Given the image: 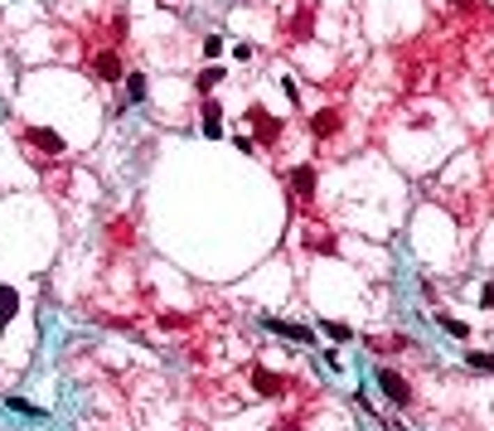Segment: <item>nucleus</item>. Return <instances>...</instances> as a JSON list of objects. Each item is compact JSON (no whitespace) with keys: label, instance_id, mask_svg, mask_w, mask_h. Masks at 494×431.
<instances>
[{"label":"nucleus","instance_id":"f3484780","mask_svg":"<svg viewBox=\"0 0 494 431\" xmlns=\"http://www.w3.org/2000/svg\"><path fill=\"white\" fill-rule=\"evenodd\" d=\"M451 5H456V10H470V5H475V0H451Z\"/></svg>","mask_w":494,"mask_h":431},{"label":"nucleus","instance_id":"6e6552de","mask_svg":"<svg viewBox=\"0 0 494 431\" xmlns=\"http://www.w3.org/2000/svg\"><path fill=\"white\" fill-rule=\"evenodd\" d=\"M262 324H267V329H277V334H286V339H296V344L310 339V329H305V324H286V320H277V315H262Z\"/></svg>","mask_w":494,"mask_h":431},{"label":"nucleus","instance_id":"9d476101","mask_svg":"<svg viewBox=\"0 0 494 431\" xmlns=\"http://www.w3.org/2000/svg\"><path fill=\"white\" fill-rule=\"evenodd\" d=\"M15 311H20V296H15V291H10V286H0V315H5V320H10V315H15Z\"/></svg>","mask_w":494,"mask_h":431},{"label":"nucleus","instance_id":"f257e3e1","mask_svg":"<svg viewBox=\"0 0 494 431\" xmlns=\"http://www.w3.org/2000/svg\"><path fill=\"white\" fill-rule=\"evenodd\" d=\"M378 388H383V398H388L393 407H407V402H412V383H407L397 368H378Z\"/></svg>","mask_w":494,"mask_h":431},{"label":"nucleus","instance_id":"f03ea898","mask_svg":"<svg viewBox=\"0 0 494 431\" xmlns=\"http://www.w3.org/2000/svg\"><path fill=\"white\" fill-rule=\"evenodd\" d=\"M20 141H24V146H34V150H39V155H49V160H54V155H63V136H54V131H44V126H24V131H20Z\"/></svg>","mask_w":494,"mask_h":431},{"label":"nucleus","instance_id":"4468645a","mask_svg":"<svg viewBox=\"0 0 494 431\" xmlns=\"http://www.w3.org/2000/svg\"><path fill=\"white\" fill-rule=\"evenodd\" d=\"M441 329H451L456 339H465V334H470V329H465V320H451V315H441Z\"/></svg>","mask_w":494,"mask_h":431},{"label":"nucleus","instance_id":"ddd939ff","mask_svg":"<svg viewBox=\"0 0 494 431\" xmlns=\"http://www.w3.org/2000/svg\"><path fill=\"white\" fill-rule=\"evenodd\" d=\"M465 363H470V368H475V373H490V368H494V354H470V359H465Z\"/></svg>","mask_w":494,"mask_h":431},{"label":"nucleus","instance_id":"7ed1b4c3","mask_svg":"<svg viewBox=\"0 0 494 431\" xmlns=\"http://www.w3.org/2000/svg\"><path fill=\"white\" fill-rule=\"evenodd\" d=\"M247 121H252V131L262 136V146H277V141H281V121L267 107H247Z\"/></svg>","mask_w":494,"mask_h":431},{"label":"nucleus","instance_id":"39448f33","mask_svg":"<svg viewBox=\"0 0 494 431\" xmlns=\"http://www.w3.org/2000/svg\"><path fill=\"white\" fill-rule=\"evenodd\" d=\"M291 194H296V204H310V199H315V170H310V165H296V170H291Z\"/></svg>","mask_w":494,"mask_h":431},{"label":"nucleus","instance_id":"423d86ee","mask_svg":"<svg viewBox=\"0 0 494 431\" xmlns=\"http://www.w3.org/2000/svg\"><path fill=\"white\" fill-rule=\"evenodd\" d=\"M93 73H98L102 83H116V78H121V58H116L111 49H102V54H93Z\"/></svg>","mask_w":494,"mask_h":431},{"label":"nucleus","instance_id":"1a4fd4ad","mask_svg":"<svg viewBox=\"0 0 494 431\" xmlns=\"http://www.w3.org/2000/svg\"><path fill=\"white\" fill-rule=\"evenodd\" d=\"M141 97H146V78L131 73V78H126V102H141Z\"/></svg>","mask_w":494,"mask_h":431},{"label":"nucleus","instance_id":"2eb2a0df","mask_svg":"<svg viewBox=\"0 0 494 431\" xmlns=\"http://www.w3.org/2000/svg\"><path fill=\"white\" fill-rule=\"evenodd\" d=\"M203 54H208V58H218V54H223V39H218V34H208V39H203Z\"/></svg>","mask_w":494,"mask_h":431},{"label":"nucleus","instance_id":"dca6fc26","mask_svg":"<svg viewBox=\"0 0 494 431\" xmlns=\"http://www.w3.org/2000/svg\"><path fill=\"white\" fill-rule=\"evenodd\" d=\"M480 306H494V281H485V286H480Z\"/></svg>","mask_w":494,"mask_h":431},{"label":"nucleus","instance_id":"9b49d317","mask_svg":"<svg viewBox=\"0 0 494 431\" xmlns=\"http://www.w3.org/2000/svg\"><path fill=\"white\" fill-rule=\"evenodd\" d=\"M218 83H223V73H218V68H203V73H199V93H213Z\"/></svg>","mask_w":494,"mask_h":431},{"label":"nucleus","instance_id":"0eeeda50","mask_svg":"<svg viewBox=\"0 0 494 431\" xmlns=\"http://www.w3.org/2000/svg\"><path fill=\"white\" fill-rule=\"evenodd\" d=\"M252 388H257L262 398H281V388H286V378H277L272 368H252Z\"/></svg>","mask_w":494,"mask_h":431},{"label":"nucleus","instance_id":"f8f14e48","mask_svg":"<svg viewBox=\"0 0 494 431\" xmlns=\"http://www.w3.org/2000/svg\"><path fill=\"white\" fill-rule=\"evenodd\" d=\"M320 329H325V334H330V339H339V344H344V339H349V324H334V320H320Z\"/></svg>","mask_w":494,"mask_h":431},{"label":"nucleus","instance_id":"20e7f679","mask_svg":"<svg viewBox=\"0 0 494 431\" xmlns=\"http://www.w3.org/2000/svg\"><path fill=\"white\" fill-rule=\"evenodd\" d=\"M339 126H344V111H339V107H325V111H315V121H310L315 141H330V136H334Z\"/></svg>","mask_w":494,"mask_h":431}]
</instances>
